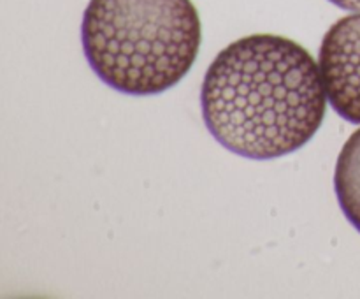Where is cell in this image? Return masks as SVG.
<instances>
[{"label":"cell","mask_w":360,"mask_h":299,"mask_svg":"<svg viewBox=\"0 0 360 299\" xmlns=\"http://www.w3.org/2000/svg\"><path fill=\"white\" fill-rule=\"evenodd\" d=\"M334 190L341 211L360 232V129L341 148L334 171Z\"/></svg>","instance_id":"cell-4"},{"label":"cell","mask_w":360,"mask_h":299,"mask_svg":"<svg viewBox=\"0 0 360 299\" xmlns=\"http://www.w3.org/2000/svg\"><path fill=\"white\" fill-rule=\"evenodd\" d=\"M192 0H90L81 44L91 70L112 90L157 95L178 84L200 48Z\"/></svg>","instance_id":"cell-2"},{"label":"cell","mask_w":360,"mask_h":299,"mask_svg":"<svg viewBox=\"0 0 360 299\" xmlns=\"http://www.w3.org/2000/svg\"><path fill=\"white\" fill-rule=\"evenodd\" d=\"M319 67L334 111L360 123V13L330 25L320 44Z\"/></svg>","instance_id":"cell-3"},{"label":"cell","mask_w":360,"mask_h":299,"mask_svg":"<svg viewBox=\"0 0 360 299\" xmlns=\"http://www.w3.org/2000/svg\"><path fill=\"white\" fill-rule=\"evenodd\" d=\"M319 63L288 37L257 34L221 49L200 88L202 118L229 151L271 160L301 150L326 118Z\"/></svg>","instance_id":"cell-1"},{"label":"cell","mask_w":360,"mask_h":299,"mask_svg":"<svg viewBox=\"0 0 360 299\" xmlns=\"http://www.w3.org/2000/svg\"><path fill=\"white\" fill-rule=\"evenodd\" d=\"M334 6L341 7L345 11H352V13H360V0H329Z\"/></svg>","instance_id":"cell-5"}]
</instances>
